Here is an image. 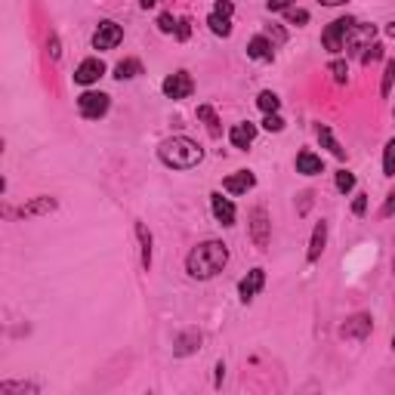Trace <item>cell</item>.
Wrapping results in <instances>:
<instances>
[{
	"instance_id": "8fae6325",
	"label": "cell",
	"mask_w": 395,
	"mask_h": 395,
	"mask_svg": "<svg viewBox=\"0 0 395 395\" xmlns=\"http://www.w3.org/2000/svg\"><path fill=\"white\" fill-rule=\"evenodd\" d=\"M263 284H265V269H250L244 278H241V284H238V296H241V302H250L253 296L263 290Z\"/></svg>"
},
{
	"instance_id": "30bf717a",
	"label": "cell",
	"mask_w": 395,
	"mask_h": 395,
	"mask_svg": "<svg viewBox=\"0 0 395 395\" xmlns=\"http://www.w3.org/2000/svg\"><path fill=\"white\" fill-rule=\"evenodd\" d=\"M370 331H374V318H370L368 312H358V315H352L343 327H339V337H346V339H364V337H370Z\"/></svg>"
},
{
	"instance_id": "484cf974",
	"label": "cell",
	"mask_w": 395,
	"mask_h": 395,
	"mask_svg": "<svg viewBox=\"0 0 395 395\" xmlns=\"http://www.w3.org/2000/svg\"><path fill=\"white\" fill-rule=\"evenodd\" d=\"M256 105H259V111H265V115H275V111L281 108V99H278L272 90H263L256 96Z\"/></svg>"
},
{
	"instance_id": "8d00e7d4",
	"label": "cell",
	"mask_w": 395,
	"mask_h": 395,
	"mask_svg": "<svg viewBox=\"0 0 395 395\" xmlns=\"http://www.w3.org/2000/svg\"><path fill=\"white\" fill-rule=\"evenodd\" d=\"M294 6V0H265V10L269 12H284Z\"/></svg>"
},
{
	"instance_id": "8992f818",
	"label": "cell",
	"mask_w": 395,
	"mask_h": 395,
	"mask_svg": "<svg viewBox=\"0 0 395 395\" xmlns=\"http://www.w3.org/2000/svg\"><path fill=\"white\" fill-rule=\"evenodd\" d=\"M160 90H164L167 99H189L191 93H195V80H191L189 71H176V74H167L164 84H160Z\"/></svg>"
},
{
	"instance_id": "d6a6232c",
	"label": "cell",
	"mask_w": 395,
	"mask_h": 395,
	"mask_svg": "<svg viewBox=\"0 0 395 395\" xmlns=\"http://www.w3.org/2000/svg\"><path fill=\"white\" fill-rule=\"evenodd\" d=\"M176 25H179V19H173L170 12H160V16H158V31H160V34H173Z\"/></svg>"
},
{
	"instance_id": "9c48e42d",
	"label": "cell",
	"mask_w": 395,
	"mask_h": 395,
	"mask_svg": "<svg viewBox=\"0 0 395 395\" xmlns=\"http://www.w3.org/2000/svg\"><path fill=\"white\" fill-rule=\"evenodd\" d=\"M59 210V201H56L53 195H37L31 198L28 204H22V207L16 210V216H22V219H31V216H49Z\"/></svg>"
},
{
	"instance_id": "1f68e13d",
	"label": "cell",
	"mask_w": 395,
	"mask_h": 395,
	"mask_svg": "<svg viewBox=\"0 0 395 395\" xmlns=\"http://www.w3.org/2000/svg\"><path fill=\"white\" fill-rule=\"evenodd\" d=\"M355 189V173H349V170H339L337 173V191H352Z\"/></svg>"
},
{
	"instance_id": "ee69618b",
	"label": "cell",
	"mask_w": 395,
	"mask_h": 395,
	"mask_svg": "<svg viewBox=\"0 0 395 395\" xmlns=\"http://www.w3.org/2000/svg\"><path fill=\"white\" fill-rule=\"evenodd\" d=\"M158 3H160V0H139L142 10H148V6H158Z\"/></svg>"
},
{
	"instance_id": "d6986e66",
	"label": "cell",
	"mask_w": 395,
	"mask_h": 395,
	"mask_svg": "<svg viewBox=\"0 0 395 395\" xmlns=\"http://www.w3.org/2000/svg\"><path fill=\"white\" fill-rule=\"evenodd\" d=\"M296 173H302V176H318V173H324V160L315 152L302 148V152L296 154Z\"/></svg>"
},
{
	"instance_id": "44dd1931",
	"label": "cell",
	"mask_w": 395,
	"mask_h": 395,
	"mask_svg": "<svg viewBox=\"0 0 395 395\" xmlns=\"http://www.w3.org/2000/svg\"><path fill=\"white\" fill-rule=\"evenodd\" d=\"M315 133H318V142L333 154V158H339V160L346 158V148L333 139V133H331V127H327V123H318V127H315Z\"/></svg>"
},
{
	"instance_id": "f1b7e54d",
	"label": "cell",
	"mask_w": 395,
	"mask_h": 395,
	"mask_svg": "<svg viewBox=\"0 0 395 395\" xmlns=\"http://www.w3.org/2000/svg\"><path fill=\"white\" fill-rule=\"evenodd\" d=\"M327 71L333 74V80H337V84H346V80H349V65H346L343 59H333L331 65H327Z\"/></svg>"
},
{
	"instance_id": "5b68a950",
	"label": "cell",
	"mask_w": 395,
	"mask_h": 395,
	"mask_svg": "<svg viewBox=\"0 0 395 395\" xmlns=\"http://www.w3.org/2000/svg\"><path fill=\"white\" fill-rule=\"evenodd\" d=\"M250 241L259 247V250H269L272 222H269V210H265V207H253L250 210Z\"/></svg>"
},
{
	"instance_id": "e0dca14e",
	"label": "cell",
	"mask_w": 395,
	"mask_h": 395,
	"mask_svg": "<svg viewBox=\"0 0 395 395\" xmlns=\"http://www.w3.org/2000/svg\"><path fill=\"white\" fill-rule=\"evenodd\" d=\"M201 349V331H182L176 339H173V355H179V358H185V355H191V352H198Z\"/></svg>"
},
{
	"instance_id": "b9f144b4",
	"label": "cell",
	"mask_w": 395,
	"mask_h": 395,
	"mask_svg": "<svg viewBox=\"0 0 395 395\" xmlns=\"http://www.w3.org/2000/svg\"><path fill=\"white\" fill-rule=\"evenodd\" d=\"M222 374H226V364H216V386H219V383H222Z\"/></svg>"
},
{
	"instance_id": "4fadbf2b",
	"label": "cell",
	"mask_w": 395,
	"mask_h": 395,
	"mask_svg": "<svg viewBox=\"0 0 395 395\" xmlns=\"http://www.w3.org/2000/svg\"><path fill=\"white\" fill-rule=\"evenodd\" d=\"M253 139H256V123H250V121H241L228 130V142H232L235 148H241V152H247V148L253 145Z\"/></svg>"
},
{
	"instance_id": "d4e9b609",
	"label": "cell",
	"mask_w": 395,
	"mask_h": 395,
	"mask_svg": "<svg viewBox=\"0 0 395 395\" xmlns=\"http://www.w3.org/2000/svg\"><path fill=\"white\" fill-rule=\"evenodd\" d=\"M0 392H3V395H12V392H28V395H37V392H40V386H37V383H22V380H19V383H12V380H6V383H0Z\"/></svg>"
},
{
	"instance_id": "f6af8a7d",
	"label": "cell",
	"mask_w": 395,
	"mask_h": 395,
	"mask_svg": "<svg viewBox=\"0 0 395 395\" xmlns=\"http://www.w3.org/2000/svg\"><path fill=\"white\" fill-rule=\"evenodd\" d=\"M386 34H389V37H392V40H395V22H389V25H386Z\"/></svg>"
},
{
	"instance_id": "6da1fadb",
	"label": "cell",
	"mask_w": 395,
	"mask_h": 395,
	"mask_svg": "<svg viewBox=\"0 0 395 395\" xmlns=\"http://www.w3.org/2000/svg\"><path fill=\"white\" fill-rule=\"evenodd\" d=\"M226 263H228V244L210 238V241H201L198 247H191V253L185 256V272L195 281H210V278H216L226 269Z\"/></svg>"
},
{
	"instance_id": "7a4b0ae2",
	"label": "cell",
	"mask_w": 395,
	"mask_h": 395,
	"mask_svg": "<svg viewBox=\"0 0 395 395\" xmlns=\"http://www.w3.org/2000/svg\"><path fill=\"white\" fill-rule=\"evenodd\" d=\"M158 158L170 170H191L204 160V148L189 136H170L158 145Z\"/></svg>"
},
{
	"instance_id": "d590c367",
	"label": "cell",
	"mask_w": 395,
	"mask_h": 395,
	"mask_svg": "<svg viewBox=\"0 0 395 395\" xmlns=\"http://www.w3.org/2000/svg\"><path fill=\"white\" fill-rule=\"evenodd\" d=\"M395 213V189L386 195V201H383V207H380V219H389V216Z\"/></svg>"
},
{
	"instance_id": "9a60e30c",
	"label": "cell",
	"mask_w": 395,
	"mask_h": 395,
	"mask_svg": "<svg viewBox=\"0 0 395 395\" xmlns=\"http://www.w3.org/2000/svg\"><path fill=\"white\" fill-rule=\"evenodd\" d=\"M247 59H253V62H275V47H272L269 37H265V34L250 37V43H247Z\"/></svg>"
},
{
	"instance_id": "7bdbcfd3",
	"label": "cell",
	"mask_w": 395,
	"mask_h": 395,
	"mask_svg": "<svg viewBox=\"0 0 395 395\" xmlns=\"http://www.w3.org/2000/svg\"><path fill=\"white\" fill-rule=\"evenodd\" d=\"M318 3H324V6H343V3H349V0H318Z\"/></svg>"
},
{
	"instance_id": "60d3db41",
	"label": "cell",
	"mask_w": 395,
	"mask_h": 395,
	"mask_svg": "<svg viewBox=\"0 0 395 395\" xmlns=\"http://www.w3.org/2000/svg\"><path fill=\"white\" fill-rule=\"evenodd\" d=\"M47 49H49V56H53V59H59V56H62V49H59V37H56V34H49Z\"/></svg>"
},
{
	"instance_id": "52a82bcc",
	"label": "cell",
	"mask_w": 395,
	"mask_h": 395,
	"mask_svg": "<svg viewBox=\"0 0 395 395\" xmlns=\"http://www.w3.org/2000/svg\"><path fill=\"white\" fill-rule=\"evenodd\" d=\"M121 40H123V28L117 22H111V19L99 22V28L93 31V49H115Z\"/></svg>"
},
{
	"instance_id": "bcb514c9",
	"label": "cell",
	"mask_w": 395,
	"mask_h": 395,
	"mask_svg": "<svg viewBox=\"0 0 395 395\" xmlns=\"http://www.w3.org/2000/svg\"><path fill=\"white\" fill-rule=\"evenodd\" d=\"M392 349H395V337H392Z\"/></svg>"
},
{
	"instance_id": "7c38bea8",
	"label": "cell",
	"mask_w": 395,
	"mask_h": 395,
	"mask_svg": "<svg viewBox=\"0 0 395 395\" xmlns=\"http://www.w3.org/2000/svg\"><path fill=\"white\" fill-rule=\"evenodd\" d=\"M105 74V65H102V59H84L77 65V71H74V84H80V86H90V84H96L99 77Z\"/></svg>"
},
{
	"instance_id": "4316f807",
	"label": "cell",
	"mask_w": 395,
	"mask_h": 395,
	"mask_svg": "<svg viewBox=\"0 0 395 395\" xmlns=\"http://www.w3.org/2000/svg\"><path fill=\"white\" fill-rule=\"evenodd\" d=\"M383 176H389V179L395 176V136L386 142V148H383Z\"/></svg>"
},
{
	"instance_id": "cb8c5ba5",
	"label": "cell",
	"mask_w": 395,
	"mask_h": 395,
	"mask_svg": "<svg viewBox=\"0 0 395 395\" xmlns=\"http://www.w3.org/2000/svg\"><path fill=\"white\" fill-rule=\"evenodd\" d=\"M207 25H210V31H213L216 37H228V34H232V19H228V16L210 12V16H207Z\"/></svg>"
},
{
	"instance_id": "836d02e7",
	"label": "cell",
	"mask_w": 395,
	"mask_h": 395,
	"mask_svg": "<svg viewBox=\"0 0 395 395\" xmlns=\"http://www.w3.org/2000/svg\"><path fill=\"white\" fill-rule=\"evenodd\" d=\"M263 130H269V133H281V130H284V117L278 115V111H275V115H265Z\"/></svg>"
},
{
	"instance_id": "4dcf8cb0",
	"label": "cell",
	"mask_w": 395,
	"mask_h": 395,
	"mask_svg": "<svg viewBox=\"0 0 395 395\" xmlns=\"http://www.w3.org/2000/svg\"><path fill=\"white\" fill-rule=\"evenodd\" d=\"M380 59H383V43H370L361 53V65H374V62H380Z\"/></svg>"
},
{
	"instance_id": "7402d4cb",
	"label": "cell",
	"mask_w": 395,
	"mask_h": 395,
	"mask_svg": "<svg viewBox=\"0 0 395 395\" xmlns=\"http://www.w3.org/2000/svg\"><path fill=\"white\" fill-rule=\"evenodd\" d=\"M198 121H204V123H207V133L213 136V139H219V136H222L219 117H216L213 105H198Z\"/></svg>"
},
{
	"instance_id": "ac0fdd59",
	"label": "cell",
	"mask_w": 395,
	"mask_h": 395,
	"mask_svg": "<svg viewBox=\"0 0 395 395\" xmlns=\"http://www.w3.org/2000/svg\"><path fill=\"white\" fill-rule=\"evenodd\" d=\"M324 244H327V222H315L312 228V238H309V250H306V259L309 263H318L321 253H324Z\"/></svg>"
},
{
	"instance_id": "ba28073f",
	"label": "cell",
	"mask_w": 395,
	"mask_h": 395,
	"mask_svg": "<svg viewBox=\"0 0 395 395\" xmlns=\"http://www.w3.org/2000/svg\"><path fill=\"white\" fill-rule=\"evenodd\" d=\"M374 34H376L374 22H355V25H352V31L346 34V47H349V53H364V49L370 47V40H374Z\"/></svg>"
},
{
	"instance_id": "3957f363",
	"label": "cell",
	"mask_w": 395,
	"mask_h": 395,
	"mask_svg": "<svg viewBox=\"0 0 395 395\" xmlns=\"http://www.w3.org/2000/svg\"><path fill=\"white\" fill-rule=\"evenodd\" d=\"M352 25H355V19H352V16L333 19V22L324 28V34H321V47H324L327 53H339V49L346 47V34L352 31Z\"/></svg>"
},
{
	"instance_id": "e575fe53",
	"label": "cell",
	"mask_w": 395,
	"mask_h": 395,
	"mask_svg": "<svg viewBox=\"0 0 395 395\" xmlns=\"http://www.w3.org/2000/svg\"><path fill=\"white\" fill-rule=\"evenodd\" d=\"M284 16H287L290 25H306V22H309V12H306V10H296V6L284 10Z\"/></svg>"
},
{
	"instance_id": "603a6c76",
	"label": "cell",
	"mask_w": 395,
	"mask_h": 395,
	"mask_svg": "<svg viewBox=\"0 0 395 395\" xmlns=\"http://www.w3.org/2000/svg\"><path fill=\"white\" fill-rule=\"evenodd\" d=\"M142 74V62L139 59H123V62H117L115 65V77L117 80H133V77H139Z\"/></svg>"
},
{
	"instance_id": "f35d334b",
	"label": "cell",
	"mask_w": 395,
	"mask_h": 395,
	"mask_svg": "<svg viewBox=\"0 0 395 395\" xmlns=\"http://www.w3.org/2000/svg\"><path fill=\"white\" fill-rule=\"evenodd\" d=\"M364 210H368V195H358L355 201H352V213H355V216H364Z\"/></svg>"
},
{
	"instance_id": "ab89813d",
	"label": "cell",
	"mask_w": 395,
	"mask_h": 395,
	"mask_svg": "<svg viewBox=\"0 0 395 395\" xmlns=\"http://www.w3.org/2000/svg\"><path fill=\"white\" fill-rule=\"evenodd\" d=\"M189 34H191L189 19H179V25H176V37H179V40H189Z\"/></svg>"
},
{
	"instance_id": "2e32d148",
	"label": "cell",
	"mask_w": 395,
	"mask_h": 395,
	"mask_svg": "<svg viewBox=\"0 0 395 395\" xmlns=\"http://www.w3.org/2000/svg\"><path fill=\"white\" fill-rule=\"evenodd\" d=\"M210 210H213V216H216L219 226H235V204L228 201V198H222L219 191L210 195Z\"/></svg>"
},
{
	"instance_id": "74e56055",
	"label": "cell",
	"mask_w": 395,
	"mask_h": 395,
	"mask_svg": "<svg viewBox=\"0 0 395 395\" xmlns=\"http://www.w3.org/2000/svg\"><path fill=\"white\" fill-rule=\"evenodd\" d=\"M213 12H219V16H228V19H232V12H235V6H232V0H216V6H213Z\"/></svg>"
},
{
	"instance_id": "f546056e",
	"label": "cell",
	"mask_w": 395,
	"mask_h": 395,
	"mask_svg": "<svg viewBox=\"0 0 395 395\" xmlns=\"http://www.w3.org/2000/svg\"><path fill=\"white\" fill-rule=\"evenodd\" d=\"M263 34L272 40V47H281V43L287 40V31H284L281 25H265V31H263Z\"/></svg>"
},
{
	"instance_id": "83f0119b",
	"label": "cell",
	"mask_w": 395,
	"mask_h": 395,
	"mask_svg": "<svg viewBox=\"0 0 395 395\" xmlns=\"http://www.w3.org/2000/svg\"><path fill=\"white\" fill-rule=\"evenodd\" d=\"M392 80H395V59H389V62H386V68H383L380 96H389V93H392Z\"/></svg>"
},
{
	"instance_id": "277c9868",
	"label": "cell",
	"mask_w": 395,
	"mask_h": 395,
	"mask_svg": "<svg viewBox=\"0 0 395 395\" xmlns=\"http://www.w3.org/2000/svg\"><path fill=\"white\" fill-rule=\"evenodd\" d=\"M108 93H99V90H86L77 96V111L86 117V121H99V117L108 115Z\"/></svg>"
},
{
	"instance_id": "ffe728a7",
	"label": "cell",
	"mask_w": 395,
	"mask_h": 395,
	"mask_svg": "<svg viewBox=\"0 0 395 395\" xmlns=\"http://www.w3.org/2000/svg\"><path fill=\"white\" fill-rule=\"evenodd\" d=\"M136 238H139V263L142 269H152V232L145 228V222H136Z\"/></svg>"
},
{
	"instance_id": "5bb4252c",
	"label": "cell",
	"mask_w": 395,
	"mask_h": 395,
	"mask_svg": "<svg viewBox=\"0 0 395 395\" xmlns=\"http://www.w3.org/2000/svg\"><path fill=\"white\" fill-rule=\"evenodd\" d=\"M253 185H256V176H253L250 170H238V173L222 179V189H226L228 195H247Z\"/></svg>"
},
{
	"instance_id": "7dc6e473",
	"label": "cell",
	"mask_w": 395,
	"mask_h": 395,
	"mask_svg": "<svg viewBox=\"0 0 395 395\" xmlns=\"http://www.w3.org/2000/svg\"><path fill=\"white\" fill-rule=\"evenodd\" d=\"M392 115H395V111H392Z\"/></svg>"
}]
</instances>
